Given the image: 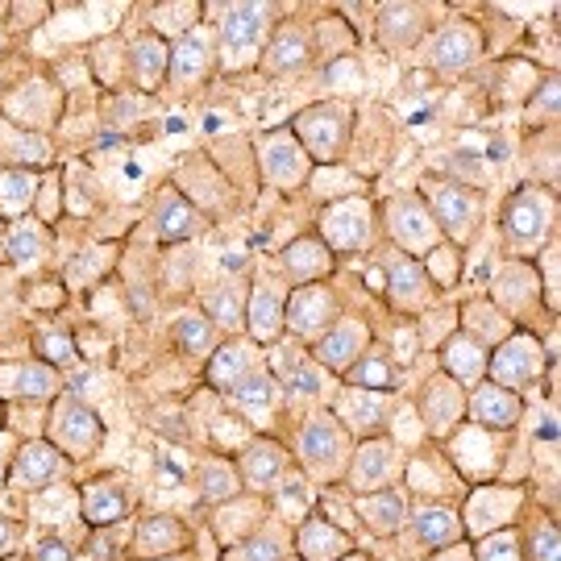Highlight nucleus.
Instances as JSON below:
<instances>
[{"mask_svg":"<svg viewBox=\"0 0 561 561\" xmlns=\"http://www.w3.org/2000/svg\"><path fill=\"white\" fill-rule=\"evenodd\" d=\"M421 192H424L428 217L437 221V229H442L454 245L474 238V229L482 225V196L474 187L445 180V175H424Z\"/></svg>","mask_w":561,"mask_h":561,"instance_id":"nucleus-1","label":"nucleus"},{"mask_svg":"<svg viewBox=\"0 0 561 561\" xmlns=\"http://www.w3.org/2000/svg\"><path fill=\"white\" fill-rule=\"evenodd\" d=\"M350 125H354V113L345 104H308L300 117L291 121V138L304 146V154L317 162H337L350 146Z\"/></svg>","mask_w":561,"mask_h":561,"instance_id":"nucleus-2","label":"nucleus"},{"mask_svg":"<svg viewBox=\"0 0 561 561\" xmlns=\"http://www.w3.org/2000/svg\"><path fill=\"white\" fill-rule=\"evenodd\" d=\"M50 445L59 449L62 458H92L104 445V421L88 403L67 396L50 412Z\"/></svg>","mask_w":561,"mask_h":561,"instance_id":"nucleus-3","label":"nucleus"},{"mask_svg":"<svg viewBox=\"0 0 561 561\" xmlns=\"http://www.w3.org/2000/svg\"><path fill=\"white\" fill-rule=\"evenodd\" d=\"M545 366H549V354L541 350V341L528 337V333H507L495 345V354L486 358V382H500L507 391L533 387L541 379Z\"/></svg>","mask_w":561,"mask_h":561,"instance_id":"nucleus-4","label":"nucleus"},{"mask_svg":"<svg viewBox=\"0 0 561 561\" xmlns=\"http://www.w3.org/2000/svg\"><path fill=\"white\" fill-rule=\"evenodd\" d=\"M333 317H337V300L333 291L321 287V283H300L287 304H283V324L296 333L300 341H321L329 329H333Z\"/></svg>","mask_w":561,"mask_h":561,"instance_id":"nucleus-5","label":"nucleus"},{"mask_svg":"<svg viewBox=\"0 0 561 561\" xmlns=\"http://www.w3.org/2000/svg\"><path fill=\"white\" fill-rule=\"evenodd\" d=\"M503 233L516 250H537L549 238V201L537 187H516L503 204Z\"/></svg>","mask_w":561,"mask_h":561,"instance_id":"nucleus-6","label":"nucleus"},{"mask_svg":"<svg viewBox=\"0 0 561 561\" xmlns=\"http://www.w3.org/2000/svg\"><path fill=\"white\" fill-rule=\"evenodd\" d=\"M387 229L400 245V254H428L442 245V229L416 196H396L387 204Z\"/></svg>","mask_w":561,"mask_h":561,"instance_id":"nucleus-7","label":"nucleus"},{"mask_svg":"<svg viewBox=\"0 0 561 561\" xmlns=\"http://www.w3.org/2000/svg\"><path fill=\"white\" fill-rule=\"evenodd\" d=\"M300 458L312 474L321 479H333L345 458H350V437H345V424L333 421V416H317V421L304 424L300 437Z\"/></svg>","mask_w":561,"mask_h":561,"instance_id":"nucleus-8","label":"nucleus"},{"mask_svg":"<svg viewBox=\"0 0 561 561\" xmlns=\"http://www.w3.org/2000/svg\"><path fill=\"white\" fill-rule=\"evenodd\" d=\"M259 162H262L266 183H275V187H283V192L300 187V183L308 180V171H312V159L304 154L300 141L291 138V129L262 138L259 141Z\"/></svg>","mask_w":561,"mask_h":561,"instance_id":"nucleus-9","label":"nucleus"},{"mask_svg":"<svg viewBox=\"0 0 561 561\" xmlns=\"http://www.w3.org/2000/svg\"><path fill=\"white\" fill-rule=\"evenodd\" d=\"M321 241L329 254H350L370 241V204L366 201H337L324 208L321 217Z\"/></svg>","mask_w":561,"mask_h":561,"instance_id":"nucleus-10","label":"nucleus"},{"mask_svg":"<svg viewBox=\"0 0 561 561\" xmlns=\"http://www.w3.org/2000/svg\"><path fill=\"white\" fill-rule=\"evenodd\" d=\"M266 18H271L266 4H233V9L225 13L221 50H225V59H229V67H233V59L254 55L262 42H266Z\"/></svg>","mask_w":561,"mask_h":561,"instance_id":"nucleus-11","label":"nucleus"},{"mask_svg":"<svg viewBox=\"0 0 561 561\" xmlns=\"http://www.w3.org/2000/svg\"><path fill=\"white\" fill-rule=\"evenodd\" d=\"M470 416H474V424H482L486 433H507V428L520 424L524 403L516 391H507L500 382H479L474 396H470Z\"/></svg>","mask_w":561,"mask_h":561,"instance_id":"nucleus-12","label":"nucleus"},{"mask_svg":"<svg viewBox=\"0 0 561 561\" xmlns=\"http://www.w3.org/2000/svg\"><path fill=\"white\" fill-rule=\"evenodd\" d=\"M366 341H370V329L358 321H341L333 324L321 341H312V354L321 362L324 370H333V375H345L354 362L362 358V350H366Z\"/></svg>","mask_w":561,"mask_h":561,"instance_id":"nucleus-13","label":"nucleus"},{"mask_svg":"<svg viewBox=\"0 0 561 561\" xmlns=\"http://www.w3.org/2000/svg\"><path fill=\"white\" fill-rule=\"evenodd\" d=\"M201 225H204V217L192 208V201H187L183 192H175V187L159 192V201H154V233H159L162 241L196 238Z\"/></svg>","mask_w":561,"mask_h":561,"instance_id":"nucleus-14","label":"nucleus"},{"mask_svg":"<svg viewBox=\"0 0 561 561\" xmlns=\"http://www.w3.org/2000/svg\"><path fill=\"white\" fill-rule=\"evenodd\" d=\"M424 18H428V9H424V4H408V0L379 4V21H375L379 42L387 46V50H403V46H412V42L424 34Z\"/></svg>","mask_w":561,"mask_h":561,"instance_id":"nucleus-15","label":"nucleus"},{"mask_svg":"<svg viewBox=\"0 0 561 561\" xmlns=\"http://www.w3.org/2000/svg\"><path fill=\"white\" fill-rule=\"evenodd\" d=\"M387 296L403 312L424 308L428 304V275H424L421 262L408 259V254H396V259L387 262Z\"/></svg>","mask_w":561,"mask_h":561,"instance_id":"nucleus-16","label":"nucleus"},{"mask_svg":"<svg viewBox=\"0 0 561 561\" xmlns=\"http://www.w3.org/2000/svg\"><path fill=\"white\" fill-rule=\"evenodd\" d=\"M482 55V38L474 25H466V21H454V25H445L437 42H433V62L442 67V71H461V67H470V62Z\"/></svg>","mask_w":561,"mask_h":561,"instance_id":"nucleus-17","label":"nucleus"},{"mask_svg":"<svg viewBox=\"0 0 561 561\" xmlns=\"http://www.w3.org/2000/svg\"><path fill=\"white\" fill-rule=\"evenodd\" d=\"M461 416H466V396H461L458 382L442 375V379H433L424 387V424L433 433H449Z\"/></svg>","mask_w":561,"mask_h":561,"instance_id":"nucleus-18","label":"nucleus"},{"mask_svg":"<svg viewBox=\"0 0 561 561\" xmlns=\"http://www.w3.org/2000/svg\"><path fill=\"white\" fill-rule=\"evenodd\" d=\"M129 71H134V83H138L141 92H159L162 80L171 76V50H167V42L154 38V34L134 42V50H129Z\"/></svg>","mask_w":561,"mask_h":561,"instance_id":"nucleus-19","label":"nucleus"},{"mask_svg":"<svg viewBox=\"0 0 561 561\" xmlns=\"http://www.w3.org/2000/svg\"><path fill=\"white\" fill-rule=\"evenodd\" d=\"M245 329L259 345H275L283 337V300L271 287H254L250 300H245Z\"/></svg>","mask_w":561,"mask_h":561,"instance_id":"nucleus-20","label":"nucleus"},{"mask_svg":"<svg viewBox=\"0 0 561 561\" xmlns=\"http://www.w3.org/2000/svg\"><path fill=\"white\" fill-rule=\"evenodd\" d=\"M391 470H396V449L391 442H366L358 449V458L350 461V486L354 491H375L382 482L391 479Z\"/></svg>","mask_w":561,"mask_h":561,"instance_id":"nucleus-21","label":"nucleus"},{"mask_svg":"<svg viewBox=\"0 0 561 561\" xmlns=\"http://www.w3.org/2000/svg\"><path fill=\"white\" fill-rule=\"evenodd\" d=\"M13 474L25 486H50V482L62 474V454L50 442H30L18 449V461H13Z\"/></svg>","mask_w":561,"mask_h":561,"instance_id":"nucleus-22","label":"nucleus"},{"mask_svg":"<svg viewBox=\"0 0 561 561\" xmlns=\"http://www.w3.org/2000/svg\"><path fill=\"white\" fill-rule=\"evenodd\" d=\"M442 362H445V379H454L458 387L486 379V350H482L479 341L466 337V333H458V337L445 345Z\"/></svg>","mask_w":561,"mask_h":561,"instance_id":"nucleus-23","label":"nucleus"},{"mask_svg":"<svg viewBox=\"0 0 561 561\" xmlns=\"http://www.w3.org/2000/svg\"><path fill=\"white\" fill-rule=\"evenodd\" d=\"M345 553H354V545H350V537L341 528H333L321 516L300 524V561H337Z\"/></svg>","mask_w":561,"mask_h":561,"instance_id":"nucleus-24","label":"nucleus"},{"mask_svg":"<svg viewBox=\"0 0 561 561\" xmlns=\"http://www.w3.org/2000/svg\"><path fill=\"white\" fill-rule=\"evenodd\" d=\"M187 545V533L175 516H150L141 520L138 537H134V558H167Z\"/></svg>","mask_w":561,"mask_h":561,"instance_id":"nucleus-25","label":"nucleus"},{"mask_svg":"<svg viewBox=\"0 0 561 561\" xmlns=\"http://www.w3.org/2000/svg\"><path fill=\"white\" fill-rule=\"evenodd\" d=\"M358 516L366 520L370 533L379 537H391L403 528V516H408V503H403L400 491H366L358 500Z\"/></svg>","mask_w":561,"mask_h":561,"instance_id":"nucleus-26","label":"nucleus"},{"mask_svg":"<svg viewBox=\"0 0 561 561\" xmlns=\"http://www.w3.org/2000/svg\"><path fill=\"white\" fill-rule=\"evenodd\" d=\"M283 266L300 283H317L333 271V254H329V245L321 238H296L283 250Z\"/></svg>","mask_w":561,"mask_h":561,"instance_id":"nucleus-27","label":"nucleus"},{"mask_svg":"<svg viewBox=\"0 0 561 561\" xmlns=\"http://www.w3.org/2000/svg\"><path fill=\"white\" fill-rule=\"evenodd\" d=\"M308 38H304L300 30H279L275 38L266 42V50H262V71H271V76H291V71H300L304 62H308Z\"/></svg>","mask_w":561,"mask_h":561,"instance_id":"nucleus-28","label":"nucleus"},{"mask_svg":"<svg viewBox=\"0 0 561 561\" xmlns=\"http://www.w3.org/2000/svg\"><path fill=\"white\" fill-rule=\"evenodd\" d=\"M287 470V454L279 442H250L241 454V479L254 482V486H271L283 479Z\"/></svg>","mask_w":561,"mask_h":561,"instance_id":"nucleus-29","label":"nucleus"},{"mask_svg":"<svg viewBox=\"0 0 561 561\" xmlns=\"http://www.w3.org/2000/svg\"><path fill=\"white\" fill-rule=\"evenodd\" d=\"M250 370H254L250 350H245L241 341H229V345H221V350H213V362H208L204 379H208V387H217V391H233Z\"/></svg>","mask_w":561,"mask_h":561,"instance_id":"nucleus-30","label":"nucleus"},{"mask_svg":"<svg viewBox=\"0 0 561 561\" xmlns=\"http://www.w3.org/2000/svg\"><path fill=\"white\" fill-rule=\"evenodd\" d=\"M412 528H416V541L428 545V549H454L461 541V533H466L449 507H421L412 516Z\"/></svg>","mask_w":561,"mask_h":561,"instance_id":"nucleus-31","label":"nucleus"},{"mask_svg":"<svg viewBox=\"0 0 561 561\" xmlns=\"http://www.w3.org/2000/svg\"><path fill=\"white\" fill-rule=\"evenodd\" d=\"M80 516L92 524V528H108V524H117L129 516V500L121 495L117 486L96 482V486H88L80 495Z\"/></svg>","mask_w":561,"mask_h":561,"instance_id":"nucleus-32","label":"nucleus"},{"mask_svg":"<svg viewBox=\"0 0 561 561\" xmlns=\"http://www.w3.org/2000/svg\"><path fill=\"white\" fill-rule=\"evenodd\" d=\"M34 192H38L34 171H21V167L0 171V217L4 221H21L30 213V204H34Z\"/></svg>","mask_w":561,"mask_h":561,"instance_id":"nucleus-33","label":"nucleus"},{"mask_svg":"<svg viewBox=\"0 0 561 561\" xmlns=\"http://www.w3.org/2000/svg\"><path fill=\"white\" fill-rule=\"evenodd\" d=\"M208 62H213V50H208V42L201 34H187L171 46V80L180 83H192V80H204L208 76Z\"/></svg>","mask_w":561,"mask_h":561,"instance_id":"nucleus-34","label":"nucleus"},{"mask_svg":"<svg viewBox=\"0 0 561 561\" xmlns=\"http://www.w3.org/2000/svg\"><path fill=\"white\" fill-rule=\"evenodd\" d=\"M13 396H21L25 403H46L59 396V370L46 362H25L13 375Z\"/></svg>","mask_w":561,"mask_h":561,"instance_id":"nucleus-35","label":"nucleus"},{"mask_svg":"<svg viewBox=\"0 0 561 561\" xmlns=\"http://www.w3.org/2000/svg\"><path fill=\"white\" fill-rule=\"evenodd\" d=\"M241 495V474L225 461H204L201 466V500L204 503H233Z\"/></svg>","mask_w":561,"mask_h":561,"instance_id":"nucleus-36","label":"nucleus"},{"mask_svg":"<svg viewBox=\"0 0 561 561\" xmlns=\"http://www.w3.org/2000/svg\"><path fill=\"white\" fill-rule=\"evenodd\" d=\"M175 341L187 358H213L217 350V324L208 317H180L175 321Z\"/></svg>","mask_w":561,"mask_h":561,"instance_id":"nucleus-37","label":"nucleus"},{"mask_svg":"<svg viewBox=\"0 0 561 561\" xmlns=\"http://www.w3.org/2000/svg\"><path fill=\"white\" fill-rule=\"evenodd\" d=\"M345 382L358 387V391H391L396 387V370L382 354H362L350 370H345Z\"/></svg>","mask_w":561,"mask_h":561,"instance_id":"nucleus-38","label":"nucleus"},{"mask_svg":"<svg viewBox=\"0 0 561 561\" xmlns=\"http://www.w3.org/2000/svg\"><path fill=\"white\" fill-rule=\"evenodd\" d=\"M466 324H474L466 337L479 341V345H482V341H495V345H500V341L507 337V329H512V324H507V317L500 312V304H491V300L470 304V308H466Z\"/></svg>","mask_w":561,"mask_h":561,"instance_id":"nucleus-39","label":"nucleus"},{"mask_svg":"<svg viewBox=\"0 0 561 561\" xmlns=\"http://www.w3.org/2000/svg\"><path fill=\"white\" fill-rule=\"evenodd\" d=\"M9 259L18 266H34L46 259V229L34 221H18L9 229Z\"/></svg>","mask_w":561,"mask_h":561,"instance_id":"nucleus-40","label":"nucleus"},{"mask_svg":"<svg viewBox=\"0 0 561 561\" xmlns=\"http://www.w3.org/2000/svg\"><path fill=\"white\" fill-rule=\"evenodd\" d=\"M229 396H233V403H241V408L262 412V408H271V403L279 400V382H275V375H266V370H250Z\"/></svg>","mask_w":561,"mask_h":561,"instance_id":"nucleus-41","label":"nucleus"},{"mask_svg":"<svg viewBox=\"0 0 561 561\" xmlns=\"http://www.w3.org/2000/svg\"><path fill=\"white\" fill-rule=\"evenodd\" d=\"M245 291L241 287H217L213 296H208V321L217 324V329H238L245 321Z\"/></svg>","mask_w":561,"mask_h":561,"instance_id":"nucleus-42","label":"nucleus"},{"mask_svg":"<svg viewBox=\"0 0 561 561\" xmlns=\"http://www.w3.org/2000/svg\"><path fill=\"white\" fill-rule=\"evenodd\" d=\"M379 421H382L379 391H354V396H345V403H341V424H350V428H375Z\"/></svg>","mask_w":561,"mask_h":561,"instance_id":"nucleus-43","label":"nucleus"},{"mask_svg":"<svg viewBox=\"0 0 561 561\" xmlns=\"http://www.w3.org/2000/svg\"><path fill=\"white\" fill-rule=\"evenodd\" d=\"M201 13H204L201 4H162V9H154V30H159V34H171V38L180 42L196 30V18H201Z\"/></svg>","mask_w":561,"mask_h":561,"instance_id":"nucleus-44","label":"nucleus"},{"mask_svg":"<svg viewBox=\"0 0 561 561\" xmlns=\"http://www.w3.org/2000/svg\"><path fill=\"white\" fill-rule=\"evenodd\" d=\"M474 561H524L520 558V537L512 528H495L479 537V549H474Z\"/></svg>","mask_w":561,"mask_h":561,"instance_id":"nucleus-45","label":"nucleus"},{"mask_svg":"<svg viewBox=\"0 0 561 561\" xmlns=\"http://www.w3.org/2000/svg\"><path fill=\"white\" fill-rule=\"evenodd\" d=\"M34 350H38V362H46V366H76L80 362V350L67 333H38Z\"/></svg>","mask_w":561,"mask_h":561,"instance_id":"nucleus-46","label":"nucleus"},{"mask_svg":"<svg viewBox=\"0 0 561 561\" xmlns=\"http://www.w3.org/2000/svg\"><path fill=\"white\" fill-rule=\"evenodd\" d=\"M528 561H561V541L553 524L533 528V537H528Z\"/></svg>","mask_w":561,"mask_h":561,"instance_id":"nucleus-47","label":"nucleus"},{"mask_svg":"<svg viewBox=\"0 0 561 561\" xmlns=\"http://www.w3.org/2000/svg\"><path fill=\"white\" fill-rule=\"evenodd\" d=\"M229 561H283V549L275 537H250L229 553Z\"/></svg>","mask_w":561,"mask_h":561,"instance_id":"nucleus-48","label":"nucleus"},{"mask_svg":"<svg viewBox=\"0 0 561 561\" xmlns=\"http://www.w3.org/2000/svg\"><path fill=\"white\" fill-rule=\"evenodd\" d=\"M437 271V283L449 287V283L458 279V254H454V245H437V250H428V275Z\"/></svg>","mask_w":561,"mask_h":561,"instance_id":"nucleus-49","label":"nucleus"},{"mask_svg":"<svg viewBox=\"0 0 561 561\" xmlns=\"http://www.w3.org/2000/svg\"><path fill=\"white\" fill-rule=\"evenodd\" d=\"M287 391H291V396H317V391H321V375H317L308 362H296V366L287 370Z\"/></svg>","mask_w":561,"mask_h":561,"instance_id":"nucleus-50","label":"nucleus"},{"mask_svg":"<svg viewBox=\"0 0 561 561\" xmlns=\"http://www.w3.org/2000/svg\"><path fill=\"white\" fill-rule=\"evenodd\" d=\"M21 159L34 162V167H42V162L50 159V146H46V138H34V134H21Z\"/></svg>","mask_w":561,"mask_h":561,"instance_id":"nucleus-51","label":"nucleus"},{"mask_svg":"<svg viewBox=\"0 0 561 561\" xmlns=\"http://www.w3.org/2000/svg\"><path fill=\"white\" fill-rule=\"evenodd\" d=\"M537 108H541L549 121L558 117V80H553V76H549V80H545V88L537 92Z\"/></svg>","mask_w":561,"mask_h":561,"instance_id":"nucleus-52","label":"nucleus"},{"mask_svg":"<svg viewBox=\"0 0 561 561\" xmlns=\"http://www.w3.org/2000/svg\"><path fill=\"white\" fill-rule=\"evenodd\" d=\"M34 561H71V549L62 541H42L34 549Z\"/></svg>","mask_w":561,"mask_h":561,"instance_id":"nucleus-53","label":"nucleus"},{"mask_svg":"<svg viewBox=\"0 0 561 561\" xmlns=\"http://www.w3.org/2000/svg\"><path fill=\"white\" fill-rule=\"evenodd\" d=\"M101 387H104L101 375H76V379H71V391L83 396V400H88V391H101Z\"/></svg>","mask_w":561,"mask_h":561,"instance_id":"nucleus-54","label":"nucleus"},{"mask_svg":"<svg viewBox=\"0 0 561 561\" xmlns=\"http://www.w3.org/2000/svg\"><path fill=\"white\" fill-rule=\"evenodd\" d=\"M18 545V524L13 520H0V553H9Z\"/></svg>","mask_w":561,"mask_h":561,"instance_id":"nucleus-55","label":"nucleus"},{"mask_svg":"<svg viewBox=\"0 0 561 561\" xmlns=\"http://www.w3.org/2000/svg\"><path fill=\"white\" fill-rule=\"evenodd\" d=\"M221 266L225 271H245V254H225Z\"/></svg>","mask_w":561,"mask_h":561,"instance_id":"nucleus-56","label":"nucleus"},{"mask_svg":"<svg viewBox=\"0 0 561 561\" xmlns=\"http://www.w3.org/2000/svg\"><path fill=\"white\" fill-rule=\"evenodd\" d=\"M337 561H370V558H358V553H345V558H337Z\"/></svg>","mask_w":561,"mask_h":561,"instance_id":"nucleus-57","label":"nucleus"},{"mask_svg":"<svg viewBox=\"0 0 561 561\" xmlns=\"http://www.w3.org/2000/svg\"><path fill=\"white\" fill-rule=\"evenodd\" d=\"M159 561H175V558H159Z\"/></svg>","mask_w":561,"mask_h":561,"instance_id":"nucleus-58","label":"nucleus"},{"mask_svg":"<svg viewBox=\"0 0 561 561\" xmlns=\"http://www.w3.org/2000/svg\"><path fill=\"white\" fill-rule=\"evenodd\" d=\"M0 50H4V46H0Z\"/></svg>","mask_w":561,"mask_h":561,"instance_id":"nucleus-59","label":"nucleus"},{"mask_svg":"<svg viewBox=\"0 0 561 561\" xmlns=\"http://www.w3.org/2000/svg\"><path fill=\"white\" fill-rule=\"evenodd\" d=\"M296 561H300V558H296Z\"/></svg>","mask_w":561,"mask_h":561,"instance_id":"nucleus-60","label":"nucleus"}]
</instances>
